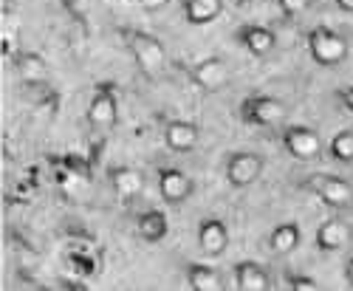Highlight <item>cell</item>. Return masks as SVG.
<instances>
[{"instance_id": "obj_16", "label": "cell", "mask_w": 353, "mask_h": 291, "mask_svg": "<svg viewBox=\"0 0 353 291\" xmlns=\"http://www.w3.org/2000/svg\"><path fill=\"white\" fill-rule=\"evenodd\" d=\"M14 68L28 88H40V85L48 82V66L43 60V54L37 51H20L14 57Z\"/></svg>"}, {"instance_id": "obj_28", "label": "cell", "mask_w": 353, "mask_h": 291, "mask_svg": "<svg viewBox=\"0 0 353 291\" xmlns=\"http://www.w3.org/2000/svg\"><path fill=\"white\" fill-rule=\"evenodd\" d=\"M65 291H88V288H85L82 283H71V280H68V283H65Z\"/></svg>"}, {"instance_id": "obj_14", "label": "cell", "mask_w": 353, "mask_h": 291, "mask_svg": "<svg viewBox=\"0 0 353 291\" xmlns=\"http://www.w3.org/2000/svg\"><path fill=\"white\" fill-rule=\"evenodd\" d=\"M108 179H110V187H113L116 198H122V201H133V198H139L144 192V176L130 164L110 167Z\"/></svg>"}, {"instance_id": "obj_11", "label": "cell", "mask_w": 353, "mask_h": 291, "mask_svg": "<svg viewBox=\"0 0 353 291\" xmlns=\"http://www.w3.org/2000/svg\"><path fill=\"white\" fill-rule=\"evenodd\" d=\"M161 133H164V141L172 153H190L195 150L198 144V125L195 122H187V119H164L161 122Z\"/></svg>"}, {"instance_id": "obj_6", "label": "cell", "mask_w": 353, "mask_h": 291, "mask_svg": "<svg viewBox=\"0 0 353 291\" xmlns=\"http://www.w3.org/2000/svg\"><path fill=\"white\" fill-rule=\"evenodd\" d=\"M280 141H283L285 153L291 159H297V161H314L322 153V139L308 125H288L280 133Z\"/></svg>"}, {"instance_id": "obj_24", "label": "cell", "mask_w": 353, "mask_h": 291, "mask_svg": "<svg viewBox=\"0 0 353 291\" xmlns=\"http://www.w3.org/2000/svg\"><path fill=\"white\" fill-rule=\"evenodd\" d=\"M336 99L353 113V85H350V88H339V91H336Z\"/></svg>"}, {"instance_id": "obj_21", "label": "cell", "mask_w": 353, "mask_h": 291, "mask_svg": "<svg viewBox=\"0 0 353 291\" xmlns=\"http://www.w3.org/2000/svg\"><path fill=\"white\" fill-rule=\"evenodd\" d=\"M328 156L342 164H353V130H339L328 141Z\"/></svg>"}, {"instance_id": "obj_13", "label": "cell", "mask_w": 353, "mask_h": 291, "mask_svg": "<svg viewBox=\"0 0 353 291\" xmlns=\"http://www.w3.org/2000/svg\"><path fill=\"white\" fill-rule=\"evenodd\" d=\"M314 241H316L319 252H339L353 241V232L342 218H325L316 226Z\"/></svg>"}, {"instance_id": "obj_3", "label": "cell", "mask_w": 353, "mask_h": 291, "mask_svg": "<svg viewBox=\"0 0 353 291\" xmlns=\"http://www.w3.org/2000/svg\"><path fill=\"white\" fill-rule=\"evenodd\" d=\"M88 125L94 133L105 136L119 125V85L113 79L97 82L91 105H88Z\"/></svg>"}, {"instance_id": "obj_17", "label": "cell", "mask_w": 353, "mask_h": 291, "mask_svg": "<svg viewBox=\"0 0 353 291\" xmlns=\"http://www.w3.org/2000/svg\"><path fill=\"white\" fill-rule=\"evenodd\" d=\"M136 232H139V238L144 243H161L167 238V232H170V221H167L164 210H159V207L144 210L136 221Z\"/></svg>"}, {"instance_id": "obj_12", "label": "cell", "mask_w": 353, "mask_h": 291, "mask_svg": "<svg viewBox=\"0 0 353 291\" xmlns=\"http://www.w3.org/2000/svg\"><path fill=\"white\" fill-rule=\"evenodd\" d=\"M198 246L203 254L221 257L229 249V229L221 218H203L198 223Z\"/></svg>"}, {"instance_id": "obj_1", "label": "cell", "mask_w": 353, "mask_h": 291, "mask_svg": "<svg viewBox=\"0 0 353 291\" xmlns=\"http://www.w3.org/2000/svg\"><path fill=\"white\" fill-rule=\"evenodd\" d=\"M125 43V48L130 51L133 57V63L139 66V71L144 77H159L167 66V51H164V43L150 34V32H144V28H136V26H119L116 28Z\"/></svg>"}, {"instance_id": "obj_8", "label": "cell", "mask_w": 353, "mask_h": 291, "mask_svg": "<svg viewBox=\"0 0 353 291\" xmlns=\"http://www.w3.org/2000/svg\"><path fill=\"white\" fill-rule=\"evenodd\" d=\"M263 172V156L252 153V150H234L226 159V181L234 190H246L252 187Z\"/></svg>"}, {"instance_id": "obj_15", "label": "cell", "mask_w": 353, "mask_h": 291, "mask_svg": "<svg viewBox=\"0 0 353 291\" xmlns=\"http://www.w3.org/2000/svg\"><path fill=\"white\" fill-rule=\"evenodd\" d=\"M232 272H234V285H238V291H269L272 288L269 272L263 269L257 260H238Z\"/></svg>"}, {"instance_id": "obj_26", "label": "cell", "mask_w": 353, "mask_h": 291, "mask_svg": "<svg viewBox=\"0 0 353 291\" xmlns=\"http://www.w3.org/2000/svg\"><path fill=\"white\" fill-rule=\"evenodd\" d=\"M345 277H347V283L353 285V257H347V263H345Z\"/></svg>"}, {"instance_id": "obj_22", "label": "cell", "mask_w": 353, "mask_h": 291, "mask_svg": "<svg viewBox=\"0 0 353 291\" xmlns=\"http://www.w3.org/2000/svg\"><path fill=\"white\" fill-rule=\"evenodd\" d=\"M285 280H288V291H322L319 283H316L314 277H308V274H294V272H288Z\"/></svg>"}, {"instance_id": "obj_2", "label": "cell", "mask_w": 353, "mask_h": 291, "mask_svg": "<svg viewBox=\"0 0 353 291\" xmlns=\"http://www.w3.org/2000/svg\"><path fill=\"white\" fill-rule=\"evenodd\" d=\"M305 48L311 54V60L322 68H336L347 60V37H342L336 28L331 26H314L305 34Z\"/></svg>"}, {"instance_id": "obj_10", "label": "cell", "mask_w": 353, "mask_h": 291, "mask_svg": "<svg viewBox=\"0 0 353 291\" xmlns=\"http://www.w3.org/2000/svg\"><path fill=\"white\" fill-rule=\"evenodd\" d=\"M159 192L167 203H184L192 195V179L181 167H159Z\"/></svg>"}, {"instance_id": "obj_27", "label": "cell", "mask_w": 353, "mask_h": 291, "mask_svg": "<svg viewBox=\"0 0 353 291\" xmlns=\"http://www.w3.org/2000/svg\"><path fill=\"white\" fill-rule=\"evenodd\" d=\"M336 6L342 12H347V14H353V0H336Z\"/></svg>"}, {"instance_id": "obj_25", "label": "cell", "mask_w": 353, "mask_h": 291, "mask_svg": "<svg viewBox=\"0 0 353 291\" xmlns=\"http://www.w3.org/2000/svg\"><path fill=\"white\" fill-rule=\"evenodd\" d=\"M139 3H141L147 12H159V9H164L167 3H172V0H139Z\"/></svg>"}, {"instance_id": "obj_23", "label": "cell", "mask_w": 353, "mask_h": 291, "mask_svg": "<svg viewBox=\"0 0 353 291\" xmlns=\"http://www.w3.org/2000/svg\"><path fill=\"white\" fill-rule=\"evenodd\" d=\"M277 6H280V12H283V17H300L303 12H308L311 9V0H277Z\"/></svg>"}, {"instance_id": "obj_20", "label": "cell", "mask_w": 353, "mask_h": 291, "mask_svg": "<svg viewBox=\"0 0 353 291\" xmlns=\"http://www.w3.org/2000/svg\"><path fill=\"white\" fill-rule=\"evenodd\" d=\"M184 272H187V283L192 291H223V280L218 269L207 263H187Z\"/></svg>"}, {"instance_id": "obj_30", "label": "cell", "mask_w": 353, "mask_h": 291, "mask_svg": "<svg viewBox=\"0 0 353 291\" xmlns=\"http://www.w3.org/2000/svg\"><path fill=\"white\" fill-rule=\"evenodd\" d=\"M40 291H48V288H40Z\"/></svg>"}, {"instance_id": "obj_4", "label": "cell", "mask_w": 353, "mask_h": 291, "mask_svg": "<svg viewBox=\"0 0 353 291\" xmlns=\"http://www.w3.org/2000/svg\"><path fill=\"white\" fill-rule=\"evenodd\" d=\"M303 187L314 192L322 203H328L334 210H347L353 207V187L342 176H328V172H314V176L303 179Z\"/></svg>"}, {"instance_id": "obj_29", "label": "cell", "mask_w": 353, "mask_h": 291, "mask_svg": "<svg viewBox=\"0 0 353 291\" xmlns=\"http://www.w3.org/2000/svg\"><path fill=\"white\" fill-rule=\"evenodd\" d=\"M238 3H252V0H238Z\"/></svg>"}, {"instance_id": "obj_5", "label": "cell", "mask_w": 353, "mask_h": 291, "mask_svg": "<svg viewBox=\"0 0 353 291\" xmlns=\"http://www.w3.org/2000/svg\"><path fill=\"white\" fill-rule=\"evenodd\" d=\"M285 116V105L269 94H252L241 102V122L249 128H272Z\"/></svg>"}, {"instance_id": "obj_9", "label": "cell", "mask_w": 353, "mask_h": 291, "mask_svg": "<svg viewBox=\"0 0 353 291\" xmlns=\"http://www.w3.org/2000/svg\"><path fill=\"white\" fill-rule=\"evenodd\" d=\"M234 40L243 51L252 57H269L277 48V34L272 26H260V23H243L234 28Z\"/></svg>"}, {"instance_id": "obj_18", "label": "cell", "mask_w": 353, "mask_h": 291, "mask_svg": "<svg viewBox=\"0 0 353 291\" xmlns=\"http://www.w3.org/2000/svg\"><path fill=\"white\" fill-rule=\"evenodd\" d=\"M181 12L190 26H210L223 14V0H181Z\"/></svg>"}, {"instance_id": "obj_19", "label": "cell", "mask_w": 353, "mask_h": 291, "mask_svg": "<svg viewBox=\"0 0 353 291\" xmlns=\"http://www.w3.org/2000/svg\"><path fill=\"white\" fill-rule=\"evenodd\" d=\"M300 243H303V229L294 223V221L277 223V226L272 229V235H269V246H272V252H277V254H291Z\"/></svg>"}, {"instance_id": "obj_7", "label": "cell", "mask_w": 353, "mask_h": 291, "mask_svg": "<svg viewBox=\"0 0 353 291\" xmlns=\"http://www.w3.org/2000/svg\"><path fill=\"white\" fill-rule=\"evenodd\" d=\"M187 77L192 85H198L201 91H207V94H218L223 91L232 74H229V66L221 60V57H207V60H201L195 66L187 68Z\"/></svg>"}]
</instances>
